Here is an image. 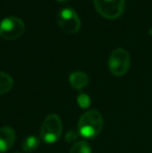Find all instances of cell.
Returning a JSON list of instances; mask_svg holds the SVG:
<instances>
[{
  "label": "cell",
  "instance_id": "cell-10",
  "mask_svg": "<svg viewBox=\"0 0 152 153\" xmlns=\"http://www.w3.org/2000/svg\"><path fill=\"white\" fill-rule=\"evenodd\" d=\"M39 145H40V139L38 137H36V135H30V137H26L24 140L22 148L25 152L30 153L35 151L39 147Z\"/></svg>",
  "mask_w": 152,
  "mask_h": 153
},
{
  "label": "cell",
  "instance_id": "cell-9",
  "mask_svg": "<svg viewBox=\"0 0 152 153\" xmlns=\"http://www.w3.org/2000/svg\"><path fill=\"white\" fill-rule=\"evenodd\" d=\"M14 85V80L8 74L0 72V95L10 92Z\"/></svg>",
  "mask_w": 152,
  "mask_h": 153
},
{
  "label": "cell",
  "instance_id": "cell-3",
  "mask_svg": "<svg viewBox=\"0 0 152 153\" xmlns=\"http://www.w3.org/2000/svg\"><path fill=\"white\" fill-rule=\"evenodd\" d=\"M130 67V55L127 50L117 48L112 52L108 59V69L115 76H123Z\"/></svg>",
  "mask_w": 152,
  "mask_h": 153
},
{
  "label": "cell",
  "instance_id": "cell-8",
  "mask_svg": "<svg viewBox=\"0 0 152 153\" xmlns=\"http://www.w3.org/2000/svg\"><path fill=\"white\" fill-rule=\"evenodd\" d=\"M70 83L76 90H81L89 83V77L85 72L81 71H76V72L71 73L70 75Z\"/></svg>",
  "mask_w": 152,
  "mask_h": 153
},
{
  "label": "cell",
  "instance_id": "cell-11",
  "mask_svg": "<svg viewBox=\"0 0 152 153\" xmlns=\"http://www.w3.org/2000/svg\"><path fill=\"white\" fill-rule=\"evenodd\" d=\"M70 153H92V148L87 142H77L72 146Z\"/></svg>",
  "mask_w": 152,
  "mask_h": 153
},
{
  "label": "cell",
  "instance_id": "cell-7",
  "mask_svg": "<svg viewBox=\"0 0 152 153\" xmlns=\"http://www.w3.org/2000/svg\"><path fill=\"white\" fill-rule=\"evenodd\" d=\"M16 141V132L12 127L0 128V152H6L13 147Z\"/></svg>",
  "mask_w": 152,
  "mask_h": 153
},
{
  "label": "cell",
  "instance_id": "cell-2",
  "mask_svg": "<svg viewBox=\"0 0 152 153\" xmlns=\"http://www.w3.org/2000/svg\"><path fill=\"white\" fill-rule=\"evenodd\" d=\"M63 132V124L57 115H49L43 121L41 126V139L46 144H53L61 137Z\"/></svg>",
  "mask_w": 152,
  "mask_h": 153
},
{
  "label": "cell",
  "instance_id": "cell-6",
  "mask_svg": "<svg viewBox=\"0 0 152 153\" xmlns=\"http://www.w3.org/2000/svg\"><path fill=\"white\" fill-rule=\"evenodd\" d=\"M57 23L64 31L68 33H76L81 26L78 15L72 8H64L57 15Z\"/></svg>",
  "mask_w": 152,
  "mask_h": 153
},
{
  "label": "cell",
  "instance_id": "cell-5",
  "mask_svg": "<svg viewBox=\"0 0 152 153\" xmlns=\"http://www.w3.org/2000/svg\"><path fill=\"white\" fill-rule=\"evenodd\" d=\"M24 22L18 17H7L0 23V36L5 40H16L24 33Z\"/></svg>",
  "mask_w": 152,
  "mask_h": 153
},
{
  "label": "cell",
  "instance_id": "cell-4",
  "mask_svg": "<svg viewBox=\"0 0 152 153\" xmlns=\"http://www.w3.org/2000/svg\"><path fill=\"white\" fill-rule=\"evenodd\" d=\"M97 12L106 19H117L125 10V0H94Z\"/></svg>",
  "mask_w": 152,
  "mask_h": 153
},
{
  "label": "cell",
  "instance_id": "cell-14",
  "mask_svg": "<svg viewBox=\"0 0 152 153\" xmlns=\"http://www.w3.org/2000/svg\"><path fill=\"white\" fill-rule=\"evenodd\" d=\"M57 1H59V2H63V3H65V2H68L69 0H57Z\"/></svg>",
  "mask_w": 152,
  "mask_h": 153
},
{
  "label": "cell",
  "instance_id": "cell-13",
  "mask_svg": "<svg viewBox=\"0 0 152 153\" xmlns=\"http://www.w3.org/2000/svg\"><path fill=\"white\" fill-rule=\"evenodd\" d=\"M76 139H77V133L75 131H69V132L67 133V135H66V140H67L68 142H70V143L74 142Z\"/></svg>",
  "mask_w": 152,
  "mask_h": 153
},
{
  "label": "cell",
  "instance_id": "cell-15",
  "mask_svg": "<svg viewBox=\"0 0 152 153\" xmlns=\"http://www.w3.org/2000/svg\"><path fill=\"white\" fill-rule=\"evenodd\" d=\"M17 153H19V152H17Z\"/></svg>",
  "mask_w": 152,
  "mask_h": 153
},
{
  "label": "cell",
  "instance_id": "cell-12",
  "mask_svg": "<svg viewBox=\"0 0 152 153\" xmlns=\"http://www.w3.org/2000/svg\"><path fill=\"white\" fill-rule=\"evenodd\" d=\"M77 102L78 105L82 108H87L91 104V98L87 96V94H79V96L77 97Z\"/></svg>",
  "mask_w": 152,
  "mask_h": 153
},
{
  "label": "cell",
  "instance_id": "cell-1",
  "mask_svg": "<svg viewBox=\"0 0 152 153\" xmlns=\"http://www.w3.org/2000/svg\"><path fill=\"white\" fill-rule=\"evenodd\" d=\"M103 128V118L96 109H91L83 114L78 121V131L83 137L94 139Z\"/></svg>",
  "mask_w": 152,
  "mask_h": 153
}]
</instances>
